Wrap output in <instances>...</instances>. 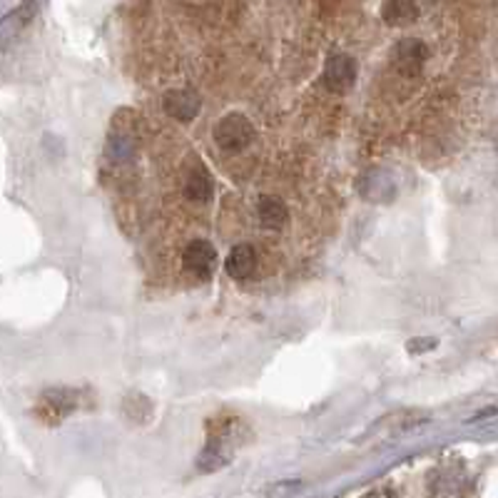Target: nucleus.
<instances>
[{
	"label": "nucleus",
	"mask_w": 498,
	"mask_h": 498,
	"mask_svg": "<svg viewBox=\"0 0 498 498\" xmlns=\"http://www.w3.org/2000/svg\"><path fill=\"white\" fill-rule=\"evenodd\" d=\"M257 217L267 230H282L290 222V209L277 195H262L257 202Z\"/></svg>",
	"instance_id": "11"
},
{
	"label": "nucleus",
	"mask_w": 498,
	"mask_h": 498,
	"mask_svg": "<svg viewBox=\"0 0 498 498\" xmlns=\"http://www.w3.org/2000/svg\"><path fill=\"white\" fill-rule=\"evenodd\" d=\"M212 195H215L212 175H209L205 165H200V159H197V165L190 170L187 180H184V197H187L190 202H200V205H205V202L212 200Z\"/></svg>",
	"instance_id": "10"
},
{
	"label": "nucleus",
	"mask_w": 498,
	"mask_h": 498,
	"mask_svg": "<svg viewBox=\"0 0 498 498\" xmlns=\"http://www.w3.org/2000/svg\"><path fill=\"white\" fill-rule=\"evenodd\" d=\"M183 265L190 274H195L197 280H207L212 274L215 265H217V249H215V244L207 242V240L190 242L183 255Z\"/></svg>",
	"instance_id": "8"
},
{
	"label": "nucleus",
	"mask_w": 498,
	"mask_h": 498,
	"mask_svg": "<svg viewBox=\"0 0 498 498\" xmlns=\"http://www.w3.org/2000/svg\"><path fill=\"white\" fill-rule=\"evenodd\" d=\"M356 75H359V65H356V61H354L352 55H347V53H334V55H329L327 58L322 80H324L329 93L344 95V93H349L354 87Z\"/></svg>",
	"instance_id": "3"
},
{
	"label": "nucleus",
	"mask_w": 498,
	"mask_h": 498,
	"mask_svg": "<svg viewBox=\"0 0 498 498\" xmlns=\"http://www.w3.org/2000/svg\"><path fill=\"white\" fill-rule=\"evenodd\" d=\"M240 429L242 421L237 416H217V419H209L207 424V444L205 451L200 453L197 466L200 471H217L222 466H227L232 459V453L240 444Z\"/></svg>",
	"instance_id": "1"
},
{
	"label": "nucleus",
	"mask_w": 498,
	"mask_h": 498,
	"mask_svg": "<svg viewBox=\"0 0 498 498\" xmlns=\"http://www.w3.org/2000/svg\"><path fill=\"white\" fill-rule=\"evenodd\" d=\"M429 58V48L419 37H404L391 50V68L404 78H416Z\"/></svg>",
	"instance_id": "5"
},
{
	"label": "nucleus",
	"mask_w": 498,
	"mask_h": 498,
	"mask_svg": "<svg viewBox=\"0 0 498 498\" xmlns=\"http://www.w3.org/2000/svg\"><path fill=\"white\" fill-rule=\"evenodd\" d=\"M359 195L371 205H387L396 197V183L387 170H369L359 180Z\"/></svg>",
	"instance_id": "6"
},
{
	"label": "nucleus",
	"mask_w": 498,
	"mask_h": 498,
	"mask_svg": "<svg viewBox=\"0 0 498 498\" xmlns=\"http://www.w3.org/2000/svg\"><path fill=\"white\" fill-rule=\"evenodd\" d=\"M438 347V339L434 337H421V339H412L406 344V352L412 354H424V352H431V349H437Z\"/></svg>",
	"instance_id": "13"
},
{
	"label": "nucleus",
	"mask_w": 498,
	"mask_h": 498,
	"mask_svg": "<svg viewBox=\"0 0 498 498\" xmlns=\"http://www.w3.org/2000/svg\"><path fill=\"white\" fill-rule=\"evenodd\" d=\"M75 409H80V391L75 389H48L40 396L37 416L48 424H61L65 416H70Z\"/></svg>",
	"instance_id": "4"
},
{
	"label": "nucleus",
	"mask_w": 498,
	"mask_h": 498,
	"mask_svg": "<svg viewBox=\"0 0 498 498\" xmlns=\"http://www.w3.org/2000/svg\"><path fill=\"white\" fill-rule=\"evenodd\" d=\"M162 108L170 115L172 120L177 122H192L200 115L202 110V102H200V95L190 87H175L170 93H165L162 98Z\"/></svg>",
	"instance_id": "7"
},
{
	"label": "nucleus",
	"mask_w": 498,
	"mask_h": 498,
	"mask_svg": "<svg viewBox=\"0 0 498 498\" xmlns=\"http://www.w3.org/2000/svg\"><path fill=\"white\" fill-rule=\"evenodd\" d=\"M225 269L232 280L242 282L247 277H252V272L257 269V252L252 244H237L232 247L230 255L225 259Z\"/></svg>",
	"instance_id": "9"
},
{
	"label": "nucleus",
	"mask_w": 498,
	"mask_h": 498,
	"mask_svg": "<svg viewBox=\"0 0 498 498\" xmlns=\"http://www.w3.org/2000/svg\"><path fill=\"white\" fill-rule=\"evenodd\" d=\"M419 18V3L416 0H384L381 3V20L391 28L416 23Z\"/></svg>",
	"instance_id": "12"
},
{
	"label": "nucleus",
	"mask_w": 498,
	"mask_h": 498,
	"mask_svg": "<svg viewBox=\"0 0 498 498\" xmlns=\"http://www.w3.org/2000/svg\"><path fill=\"white\" fill-rule=\"evenodd\" d=\"M215 143L227 152H240L252 145L255 140V125L242 112H230L215 125Z\"/></svg>",
	"instance_id": "2"
}]
</instances>
